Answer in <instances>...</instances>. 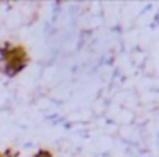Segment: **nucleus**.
Instances as JSON below:
<instances>
[{
  "instance_id": "2",
  "label": "nucleus",
  "mask_w": 159,
  "mask_h": 157,
  "mask_svg": "<svg viewBox=\"0 0 159 157\" xmlns=\"http://www.w3.org/2000/svg\"><path fill=\"white\" fill-rule=\"evenodd\" d=\"M31 157H55V152H53L52 149H46V147H41V149H38L34 154H33Z\"/></svg>"
},
{
  "instance_id": "3",
  "label": "nucleus",
  "mask_w": 159,
  "mask_h": 157,
  "mask_svg": "<svg viewBox=\"0 0 159 157\" xmlns=\"http://www.w3.org/2000/svg\"><path fill=\"white\" fill-rule=\"evenodd\" d=\"M0 157H21V152L14 147H9V149L0 150Z\"/></svg>"
},
{
  "instance_id": "1",
  "label": "nucleus",
  "mask_w": 159,
  "mask_h": 157,
  "mask_svg": "<svg viewBox=\"0 0 159 157\" xmlns=\"http://www.w3.org/2000/svg\"><path fill=\"white\" fill-rule=\"evenodd\" d=\"M31 63V55L24 44L2 41L0 43V72L5 77H17Z\"/></svg>"
}]
</instances>
